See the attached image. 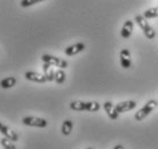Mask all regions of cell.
I'll return each instance as SVG.
<instances>
[{
	"label": "cell",
	"instance_id": "6da1fadb",
	"mask_svg": "<svg viewBox=\"0 0 158 149\" xmlns=\"http://www.w3.org/2000/svg\"><path fill=\"white\" fill-rule=\"evenodd\" d=\"M101 106L96 101H72L70 102V109L75 111H99Z\"/></svg>",
	"mask_w": 158,
	"mask_h": 149
},
{
	"label": "cell",
	"instance_id": "ba28073f",
	"mask_svg": "<svg viewBox=\"0 0 158 149\" xmlns=\"http://www.w3.org/2000/svg\"><path fill=\"white\" fill-rule=\"evenodd\" d=\"M24 77H25V79L30 80V82H35L38 83V84H44V83L47 82V78L45 77V74H38V72H35V71H27L24 74Z\"/></svg>",
	"mask_w": 158,
	"mask_h": 149
},
{
	"label": "cell",
	"instance_id": "30bf717a",
	"mask_svg": "<svg viewBox=\"0 0 158 149\" xmlns=\"http://www.w3.org/2000/svg\"><path fill=\"white\" fill-rule=\"evenodd\" d=\"M0 133L2 134L4 137L13 140L14 142L19 141V134L16 133L14 130H12L9 126L5 125V124H1V125H0Z\"/></svg>",
	"mask_w": 158,
	"mask_h": 149
},
{
	"label": "cell",
	"instance_id": "8fae6325",
	"mask_svg": "<svg viewBox=\"0 0 158 149\" xmlns=\"http://www.w3.org/2000/svg\"><path fill=\"white\" fill-rule=\"evenodd\" d=\"M133 29H134V22L132 20H127L125 21V23L123 24V28L120 30V36L124 39H127L130 38L132 33H133Z\"/></svg>",
	"mask_w": 158,
	"mask_h": 149
},
{
	"label": "cell",
	"instance_id": "44dd1931",
	"mask_svg": "<svg viewBox=\"0 0 158 149\" xmlns=\"http://www.w3.org/2000/svg\"><path fill=\"white\" fill-rule=\"evenodd\" d=\"M86 149H93V148H86Z\"/></svg>",
	"mask_w": 158,
	"mask_h": 149
},
{
	"label": "cell",
	"instance_id": "9a60e30c",
	"mask_svg": "<svg viewBox=\"0 0 158 149\" xmlns=\"http://www.w3.org/2000/svg\"><path fill=\"white\" fill-rule=\"evenodd\" d=\"M72 129H73V123L70 119H65L62 124V127H61V132L63 135H70L72 132Z\"/></svg>",
	"mask_w": 158,
	"mask_h": 149
},
{
	"label": "cell",
	"instance_id": "e0dca14e",
	"mask_svg": "<svg viewBox=\"0 0 158 149\" xmlns=\"http://www.w3.org/2000/svg\"><path fill=\"white\" fill-rule=\"evenodd\" d=\"M143 16H144V19H147V20H150V19L158 17V7L149 8V9L144 11V13H143Z\"/></svg>",
	"mask_w": 158,
	"mask_h": 149
},
{
	"label": "cell",
	"instance_id": "3957f363",
	"mask_svg": "<svg viewBox=\"0 0 158 149\" xmlns=\"http://www.w3.org/2000/svg\"><path fill=\"white\" fill-rule=\"evenodd\" d=\"M157 106L158 104H157V101H156V100H149L148 102H146V104L139 110V111L135 113V115H134L135 121H138V122L143 121L144 118L148 117V116L157 108Z\"/></svg>",
	"mask_w": 158,
	"mask_h": 149
},
{
	"label": "cell",
	"instance_id": "9c48e42d",
	"mask_svg": "<svg viewBox=\"0 0 158 149\" xmlns=\"http://www.w3.org/2000/svg\"><path fill=\"white\" fill-rule=\"evenodd\" d=\"M85 44L84 43H77L73 45H70L69 47H67L64 49V54L67 56H75V55L79 54L80 52H83L85 49Z\"/></svg>",
	"mask_w": 158,
	"mask_h": 149
},
{
	"label": "cell",
	"instance_id": "5bb4252c",
	"mask_svg": "<svg viewBox=\"0 0 158 149\" xmlns=\"http://www.w3.org/2000/svg\"><path fill=\"white\" fill-rule=\"evenodd\" d=\"M16 83H17V79L14 76H9V77H6V78L0 80V87L5 88V90L12 88V87H14L16 85Z\"/></svg>",
	"mask_w": 158,
	"mask_h": 149
},
{
	"label": "cell",
	"instance_id": "ffe728a7",
	"mask_svg": "<svg viewBox=\"0 0 158 149\" xmlns=\"http://www.w3.org/2000/svg\"><path fill=\"white\" fill-rule=\"evenodd\" d=\"M112 149H125V148H124V146L123 145H116Z\"/></svg>",
	"mask_w": 158,
	"mask_h": 149
},
{
	"label": "cell",
	"instance_id": "8992f818",
	"mask_svg": "<svg viewBox=\"0 0 158 149\" xmlns=\"http://www.w3.org/2000/svg\"><path fill=\"white\" fill-rule=\"evenodd\" d=\"M136 108V102L134 100H127V101L119 102L116 104V110L118 114H123V113H127Z\"/></svg>",
	"mask_w": 158,
	"mask_h": 149
},
{
	"label": "cell",
	"instance_id": "52a82bcc",
	"mask_svg": "<svg viewBox=\"0 0 158 149\" xmlns=\"http://www.w3.org/2000/svg\"><path fill=\"white\" fill-rule=\"evenodd\" d=\"M103 109L106 111V114L108 115V117L110 118L111 121H117L118 119L119 114L116 110V106L111 101H106L103 103Z\"/></svg>",
	"mask_w": 158,
	"mask_h": 149
},
{
	"label": "cell",
	"instance_id": "7c38bea8",
	"mask_svg": "<svg viewBox=\"0 0 158 149\" xmlns=\"http://www.w3.org/2000/svg\"><path fill=\"white\" fill-rule=\"evenodd\" d=\"M120 66H122L124 69H130L132 67V61H131V53L128 49L124 48L120 51Z\"/></svg>",
	"mask_w": 158,
	"mask_h": 149
},
{
	"label": "cell",
	"instance_id": "d6986e66",
	"mask_svg": "<svg viewBox=\"0 0 158 149\" xmlns=\"http://www.w3.org/2000/svg\"><path fill=\"white\" fill-rule=\"evenodd\" d=\"M43 1H46V0H21V7L23 8H28V7H31L33 5L36 4H39V2H43Z\"/></svg>",
	"mask_w": 158,
	"mask_h": 149
},
{
	"label": "cell",
	"instance_id": "4fadbf2b",
	"mask_svg": "<svg viewBox=\"0 0 158 149\" xmlns=\"http://www.w3.org/2000/svg\"><path fill=\"white\" fill-rule=\"evenodd\" d=\"M43 70L45 77L47 78V82H54V79H55V71L53 69V66L48 64V63H44Z\"/></svg>",
	"mask_w": 158,
	"mask_h": 149
},
{
	"label": "cell",
	"instance_id": "277c9868",
	"mask_svg": "<svg viewBox=\"0 0 158 149\" xmlns=\"http://www.w3.org/2000/svg\"><path fill=\"white\" fill-rule=\"evenodd\" d=\"M41 61L44 63H48L51 66L57 67L60 69H67L68 68V62L63 59H60L57 56H53L51 54H44L41 56Z\"/></svg>",
	"mask_w": 158,
	"mask_h": 149
},
{
	"label": "cell",
	"instance_id": "2e32d148",
	"mask_svg": "<svg viewBox=\"0 0 158 149\" xmlns=\"http://www.w3.org/2000/svg\"><path fill=\"white\" fill-rule=\"evenodd\" d=\"M65 78H67V76H65V72H64L63 69H57L55 71V83L56 84H63L65 82Z\"/></svg>",
	"mask_w": 158,
	"mask_h": 149
},
{
	"label": "cell",
	"instance_id": "ac0fdd59",
	"mask_svg": "<svg viewBox=\"0 0 158 149\" xmlns=\"http://www.w3.org/2000/svg\"><path fill=\"white\" fill-rule=\"evenodd\" d=\"M0 143H1V146H2L4 149H16V146H15V143H14V141L6 137H4L0 140Z\"/></svg>",
	"mask_w": 158,
	"mask_h": 149
},
{
	"label": "cell",
	"instance_id": "7402d4cb",
	"mask_svg": "<svg viewBox=\"0 0 158 149\" xmlns=\"http://www.w3.org/2000/svg\"><path fill=\"white\" fill-rule=\"evenodd\" d=\"M157 104H158V101H157Z\"/></svg>",
	"mask_w": 158,
	"mask_h": 149
},
{
	"label": "cell",
	"instance_id": "7a4b0ae2",
	"mask_svg": "<svg viewBox=\"0 0 158 149\" xmlns=\"http://www.w3.org/2000/svg\"><path fill=\"white\" fill-rule=\"evenodd\" d=\"M134 20L139 25V28L142 30L143 35L146 36L148 39H154L156 37V31H155V29H152L150 24L148 23V21H147V19H144V16L139 14V15H135Z\"/></svg>",
	"mask_w": 158,
	"mask_h": 149
},
{
	"label": "cell",
	"instance_id": "5b68a950",
	"mask_svg": "<svg viewBox=\"0 0 158 149\" xmlns=\"http://www.w3.org/2000/svg\"><path fill=\"white\" fill-rule=\"evenodd\" d=\"M22 123H23L25 126L39 127V129H44V127H46V126L48 125V122L45 118L35 117V116H27V117H23Z\"/></svg>",
	"mask_w": 158,
	"mask_h": 149
}]
</instances>
